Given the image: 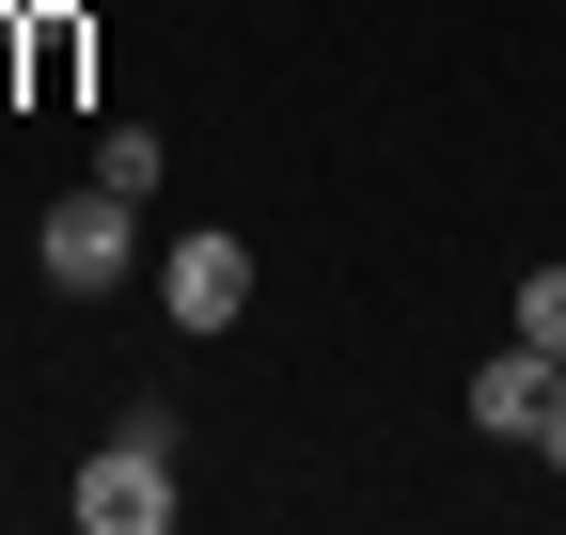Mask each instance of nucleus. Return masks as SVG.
<instances>
[{"label":"nucleus","mask_w":566,"mask_h":535,"mask_svg":"<svg viewBox=\"0 0 566 535\" xmlns=\"http://www.w3.org/2000/svg\"><path fill=\"white\" fill-rule=\"evenodd\" d=\"M126 268H142V206H126V189H63V206H48V284L63 300H111Z\"/></svg>","instance_id":"nucleus-2"},{"label":"nucleus","mask_w":566,"mask_h":535,"mask_svg":"<svg viewBox=\"0 0 566 535\" xmlns=\"http://www.w3.org/2000/svg\"><path fill=\"white\" fill-rule=\"evenodd\" d=\"M158 174H174V158H158V126H111V143H95V189H126V206H142Z\"/></svg>","instance_id":"nucleus-5"},{"label":"nucleus","mask_w":566,"mask_h":535,"mask_svg":"<svg viewBox=\"0 0 566 535\" xmlns=\"http://www.w3.org/2000/svg\"><path fill=\"white\" fill-rule=\"evenodd\" d=\"M63 504H80V535H158V520H174V410H158V394L126 410V441L80 457V489H63Z\"/></svg>","instance_id":"nucleus-1"},{"label":"nucleus","mask_w":566,"mask_h":535,"mask_svg":"<svg viewBox=\"0 0 566 535\" xmlns=\"http://www.w3.org/2000/svg\"><path fill=\"white\" fill-rule=\"evenodd\" d=\"M520 347L566 363V268H520Z\"/></svg>","instance_id":"nucleus-6"},{"label":"nucleus","mask_w":566,"mask_h":535,"mask_svg":"<svg viewBox=\"0 0 566 535\" xmlns=\"http://www.w3.org/2000/svg\"><path fill=\"white\" fill-rule=\"evenodd\" d=\"M551 410H566V363H551V347L472 363V426H488V441H551Z\"/></svg>","instance_id":"nucleus-4"},{"label":"nucleus","mask_w":566,"mask_h":535,"mask_svg":"<svg viewBox=\"0 0 566 535\" xmlns=\"http://www.w3.org/2000/svg\"><path fill=\"white\" fill-rule=\"evenodd\" d=\"M158 300H174V331H237V315H252V237H221V221L174 237V252H158Z\"/></svg>","instance_id":"nucleus-3"}]
</instances>
